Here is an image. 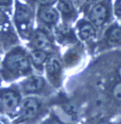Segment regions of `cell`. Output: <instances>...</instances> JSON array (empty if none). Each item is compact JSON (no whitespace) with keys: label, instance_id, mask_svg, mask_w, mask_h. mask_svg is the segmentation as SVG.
Returning a JSON list of instances; mask_svg holds the SVG:
<instances>
[{"label":"cell","instance_id":"cell-1","mask_svg":"<svg viewBox=\"0 0 121 124\" xmlns=\"http://www.w3.org/2000/svg\"><path fill=\"white\" fill-rule=\"evenodd\" d=\"M14 21L22 36H27L32 26L33 13L26 4L16 2L14 12Z\"/></svg>","mask_w":121,"mask_h":124},{"label":"cell","instance_id":"cell-2","mask_svg":"<svg viewBox=\"0 0 121 124\" xmlns=\"http://www.w3.org/2000/svg\"><path fill=\"white\" fill-rule=\"evenodd\" d=\"M5 67L13 74L23 75L31 70L30 60L21 52H13L5 58Z\"/></svg>","mask_w":121,"mask_h":124},{"label":"cell","instance_id":"cell-3","mask_svg":"<svg viewBox=\"0 0 121 124\" xmlns=\"http://www.w3.org/2000/svg\"><path fill=\"white\" fill-rule=\"evenodd\" d=\"M109 16V6L104 2H99L93 5L88 14L89 20L95 27H101L105 25L108 22Z\"/></svg>","mask_w":121,"mask_h":124},{"label":"cell","instance_id":"cell-4","mask_svg":"<svg viewBox=\"0 0 121 124\" xmlns=\"http://www.w3.org/2000/svg\"><path fill=\"white\" fill-rule=\"evenodd\" d=\"M40 110L38 100L33 97H28L23 100L20 105V118L23 120H31L37 116Z\"/></svg>","mask_w":121,"mask_h":124},{"label":"cell","instance_id":"cell-5","mask_svg":"<svg viewBox=\"0 0 121 124\" xmlns=\"http://www.w3.org/2000/svg\"><path fill=\"white\" fill-rule=\"evenodd\" d=\"M20 96L14 91L5 90L1 95V109L2 111L11 113L20 105Z\"/></svg>","mask_w":121,"mask_h":124},{"label":"cell","instance_id":"cell-6","mask_svg":"<svg viewBox=\"0 0 121 124\" xmlns=\"http://www.w3.org/2000/svg\"><path fill=\"white\" fill-rule=\"evenodd\" d=\"M31 43L34 49L48 52L53 47V43L49 35L42 29H37L31 35Z\"/></svg>","mask_w":121,"mask_h":124},{"label":"cell","instance_id":"cell-7","mask_svg":"<svg viewBox=\"0 0 121 124\" xmlns=\"http://www.w3.org/2000/svg\"><path fill=\"white\" fill-rule=\"evenodd\" d=\"M37 17L40 22L46 25H53L59 20V13L52 6H40Z\"/></svg>","mask_w":121,"mask_h":124},{"label":"cell","instance_id":"cell-8","mask_svg":"<svg viewBox=\"0 0 121 124\" xmlns=\"http://www.w3.org/2000/svg\"><path fill=\"white\" fill-rule=\"evenodd\" d=\"M46 76L53 85H58L61 75V67L58 58L55 57L49 58L46 62Z\"/></svg>","mask_w":121,"mask_h":124},{"label":"cell","instance_id":"cell-9","mask_svg":"<svg viewBox=\"0 0 121 124\" xmlns=\"http://www.w3.org/2000/svg\"><path fill=\"white\" fill-rule=\"evenodd\" d=\"M45 85V81L41 76H31L25 78L22 84V89L25 93H33L40 91Z\"/></svg>","mask_w":121,"mask_h":124},{"label":"cell","instance_id":"cell-10","mask_svg":"<svg viewBox=\"0 0 121 124\" xmlns=\"http://www.w3.org/2000/svg\"><path fill=\"white\" fill-rule=\"evenodd\" d=\"M77 33L84 41H91L97 36L96 27L90 21H82L78 24Z\"/></svg>","mask_w":121,"mask_h":124},{"label":"cell","instance_id":"cell-11","mask_svg":"<svg viewBox=\"0 0 121 124\" xmlns=\"http://www.w3.org/2000/svg\"><path fill=\"white\" fill-rule=\"evenodd\" d=\"M106 39L111 46H117L121 45V26L114 25L107 30L106 34Z\"/></svg>","mask_w":121,"mask_h":124},{"label":"cell","instance_id":"cell-12","mask_svg":"<svg viewBox=\"0 0 121 124\" xmlns=\"http://www.w3.org/2000/svg\"><path fill=\"white\" fill-rule=\"evenodd\" d=\"M30 58L34 64L36 66H40L46 62L49 58L47 52L40 49H34L31 52Z\"/></svg>","mask_w":121,"mask_h":124},{"label":"cell","instance_id":"cell-13","mask_svg":"<svg viewBox=\"0 0 121 124\" xmlns=\"http://www.w3.org/2000/svg\"><path fill=\"white\" fill-rule=\"evenodd\" d=\"M58 9L65 16H70L74 13V8L72 4L67 0H59L58 2Z\"/></svg>","mask_w":121,"mask_h":124},{"label":"cell","instance_id":"cell-14","mask_svg":"<svg viewBox=\"0 0 121 124\" xmlns=\"http://www.w3.org/2000/svg\"><path fill=\"white\" fill-rule=\"evenodd\" d=\"M112 95L117 101L121 102V82L114 86L112 89Z\"/></svg>","mask_w":121,"mask_h":124},{"label":"cell","instance_id":"cell-15","mask_svg":"<svg viewBox=\"0 0 121 124\" xmlns=\"http://www.w3.org/2000/svg\"><path fill=\"white\" fill-rule=\"evenodd\" d=\"M114 15L119 18H121V0H116L114 4Z\"/></svg>","mask_w":121,"mask_h":124},{"label":"cell","instance_id":"cell-16","mask_svg":"<svg viewBox=\"0 0 121 124\" xmlns=\"http://www.w3.org/2000/svg\"><path fill=\"white\" fill-rule=\"evenodd\" d=\"M59 0H35L40 6H52Z\"/></svg>","mask_w":121,"mask_h":124},{"label":"cell","instance_id":"cell-17","mask_svg":"<svg viewBox=\"0 0 121 124\" xmlns=\"http://www.w3.org/2000/svg\"><path fill=\"white\" fill-rule=\"evenodd\" d=\"M12 3V0H1L2 6H10Z\"/></svg>","mask_w":121,"mask_h":124},{"label":"cell","instance_id":"cell-18","mask_svg":"<svg viewBox=\"0 0 121 124\" xmlns=\"http://www.w3.org/2000/svg\"><path fill=\"white\" fill-rule=\"evenodd\" d=\"M118 76H120V78H121V66L119 67V69H118Z\"/></svg>","mask_w":121,"mask_h":124},{"label":"cell","instance_id":"cell-19","mask_svg":"<svg viewBox=\"0 0 121 124\" xmlns=\"http://www.w3.org/2000/svg\"><path fill=\"white\" fill-rule=\"evenodd\" d=\"M99 124H111V123H108V122H102V123H100Z\"/></svg>","mask_w":121,"mask_h":124}]
</instances>
